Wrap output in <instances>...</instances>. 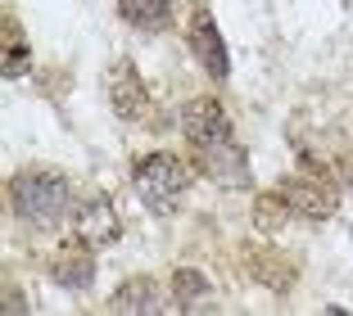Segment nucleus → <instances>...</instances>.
Listing matches in <instances>:
<instances>
[{"label":"nucleus","mask_w":353,"mask_h":316,"mask_svg":"<svg viewBox=\"0 0 353 316\" xmlns=\"http://www.w3.org/2000/svg\"><path fill=\"white\" fill-rule=\"evenodd\" d=\"M181 131H186L190 149H195V163L204 167L218 185H245L250 181V163H245V149L236 145L231 131V118L213 95H195V100L181 109Z\"/></svg>","instance_id":"f257e3e1"},{"label":"nucleus","mask_w":353,"mask_h":316,"mask_svg":"<svg viewBox=\"0 0 353 316\" xmlns=\"http://www.w3.org/2000/svg\"><path fill=\"white\" fill-rule=\"evenodd\" d=\"M10 204L23 222L54 226L68 213V181L59 172H46V167H28L10 181Z\"/></svg>","instance_id":"f03ea898"},{"label":"nucleus","mask_w":353,"mask_h":316,"mask_svg":"<svg viewBox=\"0 0 353 316\" xmlns=\"http://www.w3.org/2000/svg\"><path fill=\"white\" fill-rule=\"evenodd\" d=\"M290 213L294 208L285 204V194H259V199H254V226H259V231H281V226L290 222Z\"/></svg>","instance_id":"ddd939ff"},{"label":"nucleus","mask_w":353,"mask_h":316,"mask_svg":"<svg viewBox=\"0 0 353 316\" xmlns=\"http://www.w3.org/2000/svg\"><path fill=\"white\" fill-rule=\"evenodd\" d=\"M0 63H5V77H23L28 72V41H23V28L5 14V54H0Z\"/></svg>","instance_id":"4468645a"},{"label":"nucleus","mask_w":353,"mask_h":316,"mask_svg":"<svg viewBox=\"0 0 353 316\" xmlns=\"http://www.w3.org/2000/svg\"><path fill=\"white\" fill-rule=\"evenodd\" d=\"M281 194H285V204H290L294 213H299V217H312V222H322V217L335 213V185L326 181L322 172L285 176V181H281Z\"/></svg>","instance_id":"39448f33"},{"label":"nucleus","mask_w":353,"mask_h":316,"mask_svg":"<svg viewBox=\"0 0 353 316\" xmlns=\"http://www.w3.org/2000/svg\"><path fill=\"white\" fill-rule=\"evenodd\" d=\"M109 307H114V312H150L154 316V312H163V294H159V285L150 275H136V280H127V285L109 298Z\"/></svg>","instance_id":"9d476101"},{"label":"nucleus","mask_w":353,"mask_h":316,"mask_svg":"<svg viewBox=\"0 0 353 316\" xmlns=\"http://www.w3.org/2000/svg\"><path fill=\"white\" fill-rule=\"evenodd\" d=\"M172 307H181V312H204V307H213V294H208V280L199 271H181L172 275Z\"/></svg>","instance_id":"9b49d317"},{"label":"nucleus","mask_w":353,"mask_h":316,"mask_svg":"<svg viewBox=\"0 0 353 316\" xmlns=\"http://www.w3.org/2000/svg\"><path fill=\"white\" fill-rule=\"evenodd\" d=\"M50 275H54V285H63V289H86L95 280V249L86 244L82 235L63 240L50 257Z\"/></svg>","instance_id":"6e6552de"},{"label":"nucleus","mask_w":353,"mask_h":316,"mask_svg":"<svg viewBox=\"0 0 353 316\" xmlns=\"http://www.w3.org/2000/svg\"><path fill=\"white\" fill-rule=\"evenodd\" d=\"M245 271L254 280H263L268 289H276V294H285L294 285V262L281 257L272 244H245Z\"/></svg>","instance_id":"1a4fd4ad"},{"label":"nucleus","mask_w":353,"mask_h":316,"mask_svg":"<svg viewBox=\"0 0 353 316\" xmlns=\"http://www.w3.org/2000/svg\"><path fill=\"white\" fill-rule=\"evenodd\" d=\"M186 41H190L195 59L204 63V72L213 77V82H222V77L231 72L222 32H218V23H213V14H208V10H195V19H190V28H186Z\"/></svg>","instance_id":"0eeeda50"},{"label":"nucleus","mask_w":353,"mask_h":316,"mask_svg":"<svg viewBox=\"0 0 353 316\" xmlns=\"http://www.w3.org/2000/svg\"><path fill=\"white\" fill-rule=\"evenodd\" d=\"M104 91H109V109L123 118V123H141L150 113V91L141 82V72H136L132 59H118L104 77Z\"/></svg>","instance_id":"20e7f679"},{"label":"nucleus","mask_w":353,"mask_h":316,"mask_svg":"<svg viewBox=\"0 0 353 316\" xmlns=\"http://www.w3.org/2000/svg\"><path fill=\"white\" fill-rule=\"evenodd\" d=\"M73 231L82 235L91 249L114 244L118 235H123V222H118V208L109 204V194H86L82 204H77V213H73Z\"/></svg>","instance_id":"423d86ee"},{"label":"nucleus","mask_w":353,"mask_h":316,"mask_svg":"<svg viewBox=\"0 0 353 316\" xmlns=\"http://www.w3.org/2000/svg\"><path fill=\"white\" fill-rule=\"evenodd\" d=\"M132 185L150 213H172L190 185V167L176 154H145L132 172Z\"/></svg>","instance_id":"7ed1b4c3"},{"label":"nucleus","mask_w":353,"mask_h":316,"mask_svg":"<svg viewBox=\"0 0 353 316\" xmlns=\"http://www.w3.org/2000/svg\"><path fill=\"white\" fill-rule=\"evenodd\" d=\"M340 176H344V185H349V190H353V154H349V158H344V163H340Z\"/></svg>","instance_id":"2eb2a0df"},{"label":"nucleus","mask_w":353,"mask_h":316,"mask_svg":"<svg viewBox=\"0 0 353 316\" xmlns=\"http://www.w3.org/2000/svg\"><path fill=\"white\" fill-rule=\"evenodd\" d=\"M118 14L141 32L168 28V0H118Z\"/></svg>","instance_id":"f8f14e48"}]
</instances>
